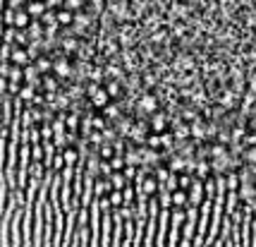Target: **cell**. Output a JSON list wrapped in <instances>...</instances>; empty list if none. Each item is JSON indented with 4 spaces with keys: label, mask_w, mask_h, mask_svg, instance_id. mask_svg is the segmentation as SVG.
<instances>
[{
    "label": "cell",
    "mask_w": 256,
    "mask_h": 247,
    "mask_svg": "<svg viewBox=\"0 0 256 247\" xmlns=\"http://www.w3.org/2000/svg\"><path fill=\"white\" fill-rule=\"evenodd\" d=\"M170 125H172V115L166 111V108H158L156 113H151L148 115V127H151V132H168L170 130Z\"/></svg>",
    "instance_id": "1"
},
{
    "label": "cell",
    "mask_w": 256,
    "mask_h": 247,
    "mask_svg": "<svg viewBox=\"0 0 256 247\" xmlns=\"http://www.w3.org/2000/svg\"><path fill=\"white\" fill-rule=\"evenodd\" d=\"M53 72H56V75L62 79V82H67V79H72V72H74V63L70 60V56H65V53H62V56L56 58Z\"/></svg>",
    "instance_id": "2"
},
{
    "label": "cell",
    "mask_w": 256,
    "mask_h": 247,
    "mask_svg": "<svg viewBox=\"0 0 256 247\" xmlns=\"http://www.w3.org/2000/svg\"><path fill=\"white\" fill-rule=\"evenodd\" d=\"M206 199V187H204V180L194 178L192 180V187H190V204L194 206H201Z\"/></svg>",
    "instance_id": "3"
},
{
    "label": "cell",
    "mask_w": 256,
    "mask_h": 247,
    "mask_svg": "<svg viewBox=\"0 0 256 247\" xmlns=\"http://www.w3.org/2000/svg\"><path fill=\"white\" fill-rule=\"evenodd\" d=\"M14 65H22V68H26V65H32L34 58L29 56V51H26V46H17L14 44V48H12V58H10Z\"/></svg>",
    "instance_id": "4"
},
{
    "label": "cell",
    "mask_w": 256,
    "mask_h": 247,
    "mask_svg": "<svg viewBox=\"0 0 256 247\" xmlns=\"http://www.w3.org/2000/svg\"><path fill=\"white\" fill-rule=\"evenodd\" d=\"M41 82H44V75H41V70L36 68L34 63L24 68V84H32L36 89H41Z\"/></svg>",
    "instance_id": "5"
},
{
    "label": "cell",
    "mask_w": 256,
    "mask_h": 247,
    "mask_svg": "<svg viewBox=\"0 0 256 247\" xmlns=\"http://www.w3.org/2000/svg\"><path fill=\"white\" fill-rule=\"evenodd\" d=\"M24 10L29 12L34 20H41L44 12L48 10V5H46V0H26V3H24Z\"/></svg>",
    "instance_id": "6"
},
{
    "label": "cell",
    "mask_w": 256,
    "mask_h": 247,
    "mask_svg": "<svg viewBox=\"0 0 256 247\" xmlns=\"http://www.w3.org/2000/svg\"><path fill=\"white\" fill-rule=\"evenodd\" d=\"M34 65L41 70V75H48V72H53V65H56V58L50 56V53H41V56L34 60Z\"/></svg>",
    "instance_id": "7"
},
{
    "label": "cell",
    "mask_w": 256,
    "mask_h": 247,
    "mask_svg": "<svg viewBox=\"0 0 256 247\" xmlns=\"http://www.w3.org/2000/svg\"><path fill=\"white\" fill-rule=\"evenodd\" d=\"M110 192H112L110 178H103V175H98V178H96V182H94V194H96V197H108Z\"/></svg>",
    "instance_id": "8"
},
{
    "label": "cell",
    "mask_w": 256,
    "mask_h": 247,
    "mask_svg": "<svg viewBox=\"0 0 256 247\" xmlns=\"http://www.w3.org/2000/svg\"><path fill=\"white\" fill-rule=\"evenodd\" d=\"M96 154H98V158H103V161H110L115 154H118V149H115V142H103V144L96 146Z\"/></svg>",
    "instance_id": "9"
},
{
    "label": "cell",
    "mask_w": 256,
    "mask_h": 247,
    "mask_svg": "<svg viewBox=\"0 0 256 247\" xmlns=\"http://www.w3.org/2000/svg\"><path fill=\"white\" fill-rule=\"evenodd\" d=\"M60 154H62V158H65V166H77L79 163V149L74 144H70V146H65V149H62V151H60Z\"/></svg>",
    "instance_id": "10"
},
{
    "label": "cell",
    "mask_w": 256,
    "mask_h": 247,
    "mask_svg": "<svg viewBox=\"0 0 256 247\" xmlns=\"http://www.w3.org/2000/svg\"><path fill=\"white\" fill-rule=\"evenodd\" d=\"M158 202H160V209H172V192L168 190L166 185L160 182V187H158Z\"/></svg>",
    "instance_id": "11"
},
{
    "label": "cell",
    "mask_w": 256,
    "mask_h": 247,
    "mask_svg": "<svg viewBox=\"0 0 256 247\" xmlns=\"http://www.w3.org/2000/svg\"><path fill=\"white\" fill-rule=\"evenodd\" d=\"M32 20H34V17L26 10H24V8L14 10V27H17V29H26V27L32 24Z\"/></svg>",
    "instance_id": "12"
},
{
    "label": "cell",
    "mask_w": 256,
    "mask_h": 247,
    "mask_svg": "<svg viewBox=\"0 0 256 247\" xmlns=\"http://www.w3.org/2000/svg\"><path fill=\"white\" fill-rule=\"evenodd\" d=\"M58 24L60 27H72L74 24V12L67 8H58Z\"/></svg>",
    "instance_id": "13"
},
{
    "label": "cell",
    "mask_w": 256,
    "mask_h": 247,
    "mask_svg": "<svg viewBox=\"0 0 256 247\" xmlns=\"http://www.w3.org/2000/svg\"><path fill=\"white\" fill-rule=\"evenodd\" d=\"M110 185H112V190H124V187L130 185V180L124 178V173H122V170H112V175H110Z\"/></svg>",
    "instance_id": "14"
},
{
    "label": "cell",
    "mask_w": 256,
    "mask_h": 247,
    "mask_svg": "<svg viewBox=\"0 0 256 247\" xmlns=\"http://www.w3.org/2000/svg\"><path fill=\"white\" fill-rule=\"evenodd\" d=\"M36 94H38L36 87H32V84H22V89H20V99H22L24 103H34Z\"/></svg>",
    "instance_id": "15"
},
{
    "label": "cell",
    "mask_w": 256,
    "mask_h": 247,
    "mask_svg": "<svg viewBox=\"0 0 256 247\" xmlns=\"http://www.w3.org/2000/svg\"><path fill=\"white\" fill-rule=\"evenodd\" d=\"M187 204H190V192L182 187L172 192V206H187Z\"/></svg>",
    "instance_id": "16"
},
{
    "label": "cell",
    "mask_w": 256,
    "mask_h": 247,
    "mask_svg": "<svg viewBox=\"0 0 256 247\" xmlns=\"http://www.w3.org/2000/svg\"><path fill=\"white\" fill-rule=\"evenodd\" d=\"M242 158H244V163H249V166H256V144L244 146V151H242Z\"/></svg>",
    "instance_id": "17"
},
{
    "label": "cell",
    "mask_w": 256,
    "mask_h": 247,
    "mask_svg": "<svg viewBox=\"0 0 256 247\" xmlns=\"http://www.w3.org/2000/svg\"><path fill=\"white\" fill-rule=\"evenodd\" d=\"M29 170H32V175H34V178H41V180H44V175H46V170H48V168H46V163H44V161H32V166H29Z\"/></svg>",
    "instance_id": "18"
},
{
    "label": "cell",
    "mask_w": 256,
    "mask_h": 247,
    "mask_svg": "<svg viewBox=\"0 0 256 247\" xmlns=\"http://www.w3.org/2000/svg\"><path fill=\"white\" fill-rule=\"evenodd\" d=\"M32 156H34V161H44V156H46L44 142H36V144H32Z\"/></svg>",
    "instance_id": "19"
},
{
    "label": "cell",
    "mask_w": 256,
    "mask_h": 247,
    "mask_svg": "<svg viewBox=\"0 0 256 247\" xmlns=\"http://www.w3.org/2000/svg\"><path fill=\"white\" fill-rule=\"evenodd\" d=\"M108 197H110L112 206H122V204H124V194H122V190H112L110 194H108Z\"/></svg>",
    "instance_id": "20"
},
{
    "label": "cell",
    "mask_w": 256,
    "mask_h": 247,
    "mask_svg": "<svg viewBox=\"0 0 256 247\" xmlns=\"http://www.w3.org/2000/svg\"><path fill=\"white\" fill-rule=\"evenodd\" d=\"M192 180H194V175H192V173H180V187H182V190H187V192H190Z\"/></svg>",
    "instance_id": "21"
},
{
    "label": "cell",
    "mask_w": 256,
    "mask_h": 247,
    "mask_svg": "<svg viewBox=\"0 0 256 247\" xmlns=\"http://www.w3.org/2000/svg\"><path fill=\"white\" fill-rule=\"evenodd\" d=\"M122 173H124V178L130 180V182H134V178H136V173H139V166H132V163H127L122 168Z\"/></svg>",
    "instance_id": "22"
},
{
    "label": "cell",
    "mask_w": 256,
    "mask_h": 247,
    "mask_svg": "<svg viewBox=\"0 0 256 247\" xmlns=\"http://www.w3.org/2000/svg\"><path fill=\"white\" fill-rule=\"evenodd\" d=\"M10 70H12L10 60H8V63H2V60H0V77H10Z\"/></svg>",
    "instance_id": "23"
},
{
    "label": "cell",
    "mask_w": 256,
    "mask_h": 247,
    "mask_svg": "<svg viewBox=\"0 0 256 247\" xmlns=\"http://www.w3.org/2000/svg\"><path fill=\"white\" fill-rule=\"evenodd\" d=\"M20 89H22V84H20V82H10L8 94H10V96H20Z\"/></svg>",
    "instance_id": "24"
},
{
    "label": "cell",
    "mask_w": 256,
    "mask_h": 247,
    "mask_svg": "<svg viewBox=\"0 0 256 247\" xmlns=\"http://www.w3.org/2000/svg\"><path fill=\"white\" fill-rule=\"evenodd\" d=\"M22 144H32V127H22Z\"/></svg>",
    "instance_id": "25"
},
{
    "label": "cell",
    "mask_w": 256,
    "mask_h": 247,
    "mask_svg": "<svg viewBox=\"0 0 256 247\" xmlns=\"http://www.w3.org/2000/svg\"><path fill=\"white\" fill-rule=\"evenodd\" d=\"M8 87H10V79L0 77V96H5V94H8Z\"/></svg>",
    "instance_id": "26"
}]
</instances>
